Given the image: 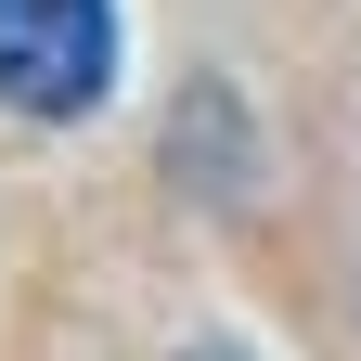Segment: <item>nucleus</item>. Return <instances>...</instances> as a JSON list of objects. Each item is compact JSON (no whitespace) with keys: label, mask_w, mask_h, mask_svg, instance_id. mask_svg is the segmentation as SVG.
Returning <instances> with one entry per match:
<instances>
[{"label":"nucleus","mask_w":361,"mask_h":361,"mask_svg":"<svg viewBox=\"0 0 361 361\" xmlns=\"http://www.w3.org/2000/svg\"><path fill=\"white\" fill-rule=\"evenodd\" d=\"M116 90V0H0V104L90 116Z\"/></svg>","instance_id":"nucleus-1"},{"label":"nucleus","mask_w":361,"mask_h":361,"mask_svg":"<svg viewBox=\"0 0 361 361\" xmlns=\"http://www.w3.org/2000/svg\"><path fill=\"white\" fill-rule=\"evenodd\" d=\"M180 361H245V348H180Z\"/></svg>","instance_id":"nucleus-2"}]
</instances>
